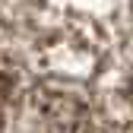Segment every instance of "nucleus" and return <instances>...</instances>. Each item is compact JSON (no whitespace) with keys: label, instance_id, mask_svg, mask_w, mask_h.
Masks as SVG:
<instances>
[{"label":"nucleus","instance_id":"f257e3e1","mask_svg":"<svg viewBox=\"0 0 133 133\" xmlns=\"http://www.w3.org/2000/svg\"><path fill=\"white\" fill-rule=\"evenodd\" d=\"M92 105L111 133H133V32L92 79Z\"/></svg>","mask_w":133,"mask_h":133}]
</instances>
